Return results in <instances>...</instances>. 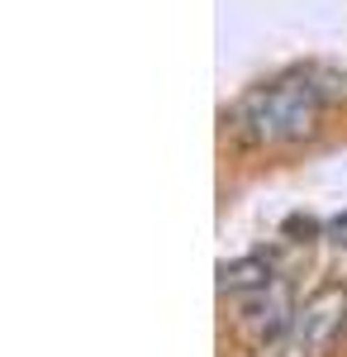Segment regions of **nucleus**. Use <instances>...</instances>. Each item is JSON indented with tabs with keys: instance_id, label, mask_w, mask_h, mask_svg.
<instances>
[{
	"instance_id": "f257e3e1",
	"label": "nucleus",
	"mask_w": 347,
	"mask_h": 357,
	"mask_svg": "<svg viewBox=\"0 0 347 357\" xmlns=\"http://www.w3.org/2000/svg\"><path fill=\"white\" fill-rule=\"evenodd\" d=\"M328 114V91L314 72H286L276 82L247 91L233 110V134L252 148H281V143H300L314 138Z\"/></svg>"
},
{
	"instance_id": "f03ea898",
	"label": "nucleus",
	"mask_w": 347,
	"mask_h": 357,
	"mask_svg": "<svg viewBox=\"0 0 347 357\" xmlns=\"http://www.w3.org/2000/svg\"><path fill=\"white\" fill-rule=\"evenodd\" d=\"M347 324V291L343 286H323L319 296H309L304 310H295V324H291V343L300 357H323L338 333Z\"/></svg>"
},
{
	"instance_id": "7ed1b4c3",
	"label": "nucleus",
	"mask_w": 347,
	"mask_h": 357,
	"mask_svg": "<svg viewBox=\"0 0 347 357\" xmlns=\"http://www.w3.org/2000/svg\"><path fill=\"white\" fill-rule=\"evenodd\" d=\"M295 324V310H291V291L281 286V281H271L262 291H252V296H242V333L252 338V343H276V338H286Z\"/></svg>"
},
{
	"instance_id": "20e7f679",
	"label": "nucleus",
	"mask_w": 347,
	"mask_h": 357,
	"mask_svg": "<svg viewBox=\"0 0 347 357\" xmlns=\"http://www.w3.org/2000/svg\"><path fill=\"white\" fill-rule=\"evenodd\" d=\"M271 272H276V267H271V257H262V252L238 257V262H224V267H219V291H224V296H252V291H262V286L276 281Z\"/></svg>"
},
{
	"instance_id": "39448f33",
	"label": "nucleus",
	"mask_w": 347,
	"mask_h": 357,
	"mask_svg": "<svg viewBox=\"0 0 347 357\" xmlns=\"http://www.w3.org/2000/svg\"><path fill=\"white\" fill-rule=\"evenodd\" d=\"M328 238H333L338 248H347V215H338V220L328 224Z\"/></svg>"
}]
</instances>
